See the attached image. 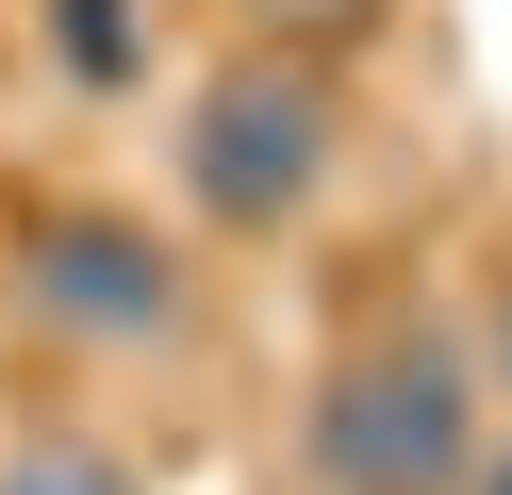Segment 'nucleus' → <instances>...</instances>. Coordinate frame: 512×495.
Segmentation results:
<instances>
[{"label": "nucleus", "instance_id": "nucleus-1", "mask_svg": "<svg viewBox=\"0 0 512 495\" xmlns=\"http://www.w3.org/2000/svg\"><path fill=\"white\" fill-rule=\"evenodd\" d=\"M314 479L331 495H463L479 479V380L446 330H397L364 347L331 396H314Z\"/></svg>", "mask_w": 512, "mask_h": 495}, {"label": "nucleus", "instance_id": "nucleus-2", "mask_svg": "<svg viewBox=\"0 0 512 495\" xmlns=\"http://www.w3.org/2000/svg\"><path fill=\"white\" fill-rule=\"evenodd\" d=\"M182 182H199L215 231H281L314 182H331V99H314L298 66H215L199 132H182Z\"/></svg>", "mask_w": 512, "mask_h": 495}, {"label": "nucleus", "instance_id": "nucleus-3", "mask_svg": "<svg viewBox=\"0 0 512 495\" xmlns=\"http://www.w3.org/2000/svg\"><path fill=\"white\" fill-rule=\"evenodd\" d=\"M17 281H34V314H50V330H100V347H149V330L182 314L166 248H149V231H116V215H50Z\"/></svg>", "mask_w": 512, "mask_h": 495}, {"label": "nucleus", "instance_id": "nucleus-4", "mask_svg": "<svg viewBox=\"0 0 512 495\" xmlns=\"http://www.w3.org/2000/svg\"><path fill=\"white\" fill-rule=\"evenodd\" d=\"M0 495H133V462H116V446H17Z\"/></svg>", "mask_w": 512, "mask_h": 495}, {"label": "nucleus", "instance_id": "nucleus-5", "mask_svg": "<svg viewBox=\"0 0 512 495\" xmlns=\"http://www.w3.org/2000/svg\"><path fill=\"white\" fill-rule=\"evenodd\" d=\"M50 33H67V66H83V83H133V17H116V0H67Z\"/></svg>", "mask_w": 512, "mask_h": 495}, {"label": "nucleus", "instance_id": "nucleus-6", "mask_svg": "<svg viewBox=\"0 0 512 495\" xmlns=\"http://www.w3.org/2000/svg\"><path fill=\"white\" fill-rule=\"evenodd\" d=\"M496 380H512V297H496Z\"/></svg>", "mask_w": 512, "mask_h": 495}, {"label": "nucleus", "instance_id": "nucleus-7", "mask_svg": "<svg viewBox=\"0 0 512 495\" xmlns=\"http://www.w3.org/2000/svg\"><path fill=\"white\" fill-rule=\"evenodd\" d=\"M479 495H512V462H479Z\"/></svg>", "mask_w": 512, "mask_h": 495}]
</instances>
